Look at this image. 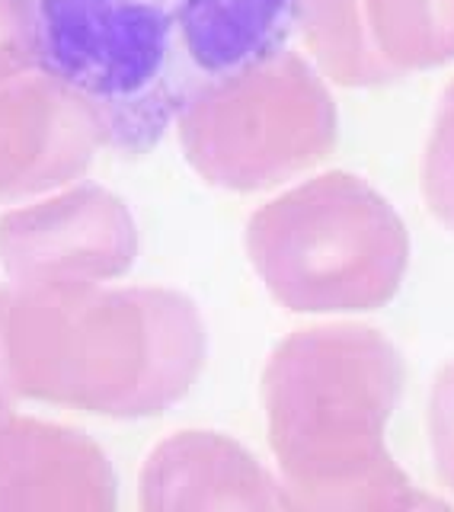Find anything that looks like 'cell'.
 Here are the masks:
<instances>
[{"mask_svg": "<svg viewBox=\"0 0 454 512\" xmlns=\"http://www.w3.org/2000/svg\"><path fill=\"white\" fill-rule=\"evenodd\" d=\"M448 202L454 208V112H451V128H448Z\"/></svg>", "mask_w": 454, "mask_h": 512, "instance_id": "3957f363", "label": "cell"}, {"mask_svg": "<svg viewBox=\"0 0 454 512\" xmlns=\"http://www.w3.org/2000/svg\"><path fill=\"white\" fill-rule=\"evenodd\" d=\"M20 48L116 148H148L208 90L160 0H13Z\"/></svg>", "mask_w": 454, "mask_h": 512, "instance_id": "6da1fadb", "label": "cell"}, {"mask_svg": "<svg viewBox=\"0 0 454 512\" xmlns=\"http://www.w3.org/2000/svg\"><path fill=\"white\" fill-rule=\"evenodd\" d=\"M212 90L282 52L301 0H160Z\"/></svg>", "mask_w": 454, "mask_h": 512, "instance_id": "7a4b0ae2", "label": "cell"}]
</instances>
